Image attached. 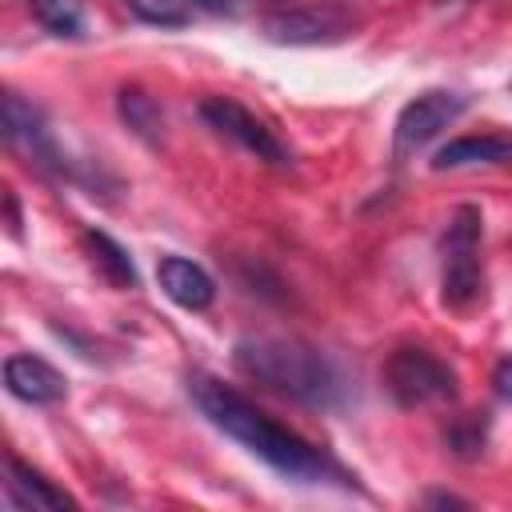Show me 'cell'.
Returning <instances> with one entry per match:
<instances>
[{"instance_id":"6da1fadb","label":"cell","mask_w":512,"mask_h":512,"mask_svg":"<svg viewBox=\"0 0 512 512\" xmlns=\"http://www.w3.org/2000/svg\"><path fill=\"white\" fill-rule=\"evenodd\" d=\"M188 396L196 400V408L204 412V420L212 428H220L224 436L244 444L272 472H280L296 484H340V488L356 484V476L348 468H340L324 448L308 444L300 432L272 420L264 408H256L248 396H240L224 380H216L208 372H192L188 376Z\"/></svg>"},{"instance_id":"7a4b0ae2","label":"cell","mask_w":512,"mask_h":512,"mask_svg":"<svg viewBox=\"0 0 512 512\" xmlns=\"http://www.w3.org/2000/svg\"><path fill=\"white\" fill-rule=\"evenodd\" d=\"M232 364L264 384L276 396H288L304 408H340L344 376L316 344L296 336H244L232 348Z\"/></svg>"},{"instance_id":"3957f363","label":"cell","mask_w":512,"mask_h":512,"mask_svg":"<svg viewBox=\"0 0 512 512\" xmlns=\"http://www.w3.org/2000/svg\"><path fill=\"white\" fill-rule=\"evenodd\" d=\"M480 236L484 216L476 204H460L440 236V300L456 312L480 296Z\"/></svg>"},{"instance_id":"277c9868","label":"cell","mask_w":512,"mask_h":512,"mask_svg":"<svg viewBox=\"0 0 512 512\" xmlns=\"http://www.w3.org/2000/svg\"><path fill=\"white\" fill-rule=\"evenodd\" d=\"M384 384L400 408H424L456 396V372L428 348L404 344L384 360Z\"/></svg>"},{"instance_id":"5b68a950","label":"cell","mask_w":512,"mask_h":512,"mask_svg":"<svg viewBox=\"0 0 512 512\" xmlns=\"http://www.w3.org/2000/svg\"><path fill=\"white\" fill-rule=\"evenodd\" d=\"M468 108V96L460 92H448V88H428L420 92L416 100H408L396 116V128H392V156L404 160L412 152H420L428 140H436L452 120H460Z\"/></svg>"},{"instance_id":"8992f818","label":"cell","mask_w":512,"mask_h":512,"mask_svg":"<svg viewBox=\"0 0 512 512\" xmlns=\"http://www.w3.org/2000/svg\"><path fill=\"white\" fill-rule=\"evenodd\" d=\"M200 120H204L216 136L240 144L244 152H252V156L264 160V164H276V168L292 164V152L276 140V132H272L264 120H256L244 104H236L232 96H208V100H200Z\"/></svg>"},{"instance_id":"52a82bcc","label":"cell","mask_w":512,"mask_h":512,"mask_svg":"<svg viewBox=\"0 0 512 512\" xmlns=\"http://www.w3.org/2000/svg\"><path fill=\"white\" fill-rule=\"evenodd\" d=\"M4 136H8L12 148H20L28 156V164H36L44 172H56V176H76L68 156L56 148L40 108L28 104L20 92H4Z\"/></svg>"},{"instance_id":"ba28073f","label":"cell","mask_w":512,"mask_h":512,"mask_svg":"<svg viewBox=\"0 0 512 512\" xmlns=\"http://www.w3.org/2000/svg\"><path fill=\"white\" fill-rule=\"evenodd\" d=\"M356 16L344 4H312V8H284L264 16V36L276 44H332L352 32Z\"/></svg>"},{"instance_id":"9c48e42d","label":"cell","mask_w":512,"mask_h":512,"mask_svg":"<svg viewBox=\"0 0 512 512\" xmlns=\"http://www.w3.org/2000/svg\"><path fill=\"white\" fill-rule=\"evenodd\" d=\"M4 388L24 404H56L68 392V380L40 356L16 352L4 360Z\"/></svg>"},{"instance_id":"30bf717a","label":"cell","mask_w":512,"mask_h":512,"mask_svg":"<svg viewBox=\"0 0 512 512\" xmlns=\"http://www.w3.org/2000/svg\"><path fill=\"white\" fill-rule=\"evenodd\" d=\"M156 280H160L164 296H168L172 304L188 308V312H204V308H212V300H216L212 276H208L200 264L184 260V256H160Z\"/></svg>"},{"instance_id":"8fae6325","label":"cell","mask_w":512,"mask_h":512,"mask_svg":"<svg viewBox=\"0 0 512 512\" xmlns=\"http://www.w3.org/2000/svg\"><path fill=\"white\" fill-rule=\"evenodd\" d=\"M8 500L16 508H76V500L56 488L44 472L24 464L20 456H8Z\"/></svg>"},{"instance_id":"7c38bea8","label":"cell","mask_w":512,"mask_h":512,"mask_svg":"<svg viewBox=\"0 0 512 512\" xmlns=\"http://www.w3.org/2000/svg\"><path fill=\"white\" fill-rule=\"evenodd\" d=\"M468 164H512V136H496V132H488V136H456L432 156L436 172L468 168Z\"/></svg>"},{"instance_id":"4fadbf2b","label":"cell","mask_w":512,"mask_h":512,"mask_svg":"<svg viewBox=\"0 0 512 512\" xmlns=\"http://www.w3.org/2000/svg\"><path fill=\"white\" fill-rule=\"evenodd\" d=\"M128 8L156 28H184L196 16H228V0H128Z\"/></svg>"},{"instance_id":"5bb4252c","label":"cell","mask_w":512,"mask_h":512,"mask_svg":"<svg viewBox=\"0 0 512 512\" xmlns=\"http://www.w3.org/2000/svg\"><path fill=\"white\" fill-rule=\"evenodd\" d=\"M84 244H88V252H92V264H96V272L112 284V288H136L140 284V276H136V264H132V256L108 236V232H100V228H88L84 232Z\"/></svg>"},{"instance_id":"9a60e30c","label":"cell","mask_w":512,"mask_h":512,"mask_svg":"<svg viewBox=\"0 0 512 512\" xmlns=\"http://www.w3.org/2000/svg\"><path fill=\"white\" fill-rule=\"evenodd\" d=\"M116 108H120V120H124L140 140L160 144V136H164V112H160V104H156L144 88H120Z\"/></svg>"},{"instance_id":"2e32d148","label":"cell","mask_w":512,"mask_h":512,"mask_svg":"<svg viewBox=\"0 0 512 512\" xmlns=\"http://www.w3.org/2000/svg\"><path fill=\"white\" fill-rule=\"evenodd\" d=\"M28 8L40 20V28L60 36V40H80L84 36V8H80V0H28Z\"/></svg>"},{"instance_id":"e0dca14e","label":"cell","mask_w":512,"mask_h":512,"mask_svg":"<svg viewBox=\"0 0 512 512\" xmlns=\"http://www.w3.org/2000/svg\"><path fill=\"white\" fill-rule=\"evenodd\" d=\"M444 440H448V448H452L456 456H464V460L480 456L484 444H488V416H484V412H464V416H456V420L448 424Z\"/></svg>"},{"instance_id":"ac0fdd59","label":"cell","mask_w":512,"mask_h":512,"mask_svg":"<svg viewBox=\"0 0 512 512\" xmlns=\"http://www.w3.org/2000/svg\"><path fill=\"white\" fill-rule=\"evenodd\" d=\"M492 388H496L500 400H512V356H504V360L496 364V372H492Z\"/></svg>"},{"instance_id":"d6986e66","label":"cell","mask_w":512,"mask_h":512,"mask_svg":"<svg viewBox=\"0 0 512 512\" xmlns=\"http://www.w3.org/2000/svg\"><path fill=\"white\" fill-rule=\"evenodd\" d=\"M4 208H8V232L20 236V208H16V192L12 188L4 192Z\"/></svg>"},{"instance_id":"ffe728a7","label":"cell","mask_w":512,"mask_h":512,"mask_svg":"<svg viewBox=\"0 0 512 512\" xmlns=\"http://www.w3.org/2000/svg\"><path fill=\"white\" fill-rule=\"evenodd\" d=\"M428 504H440V508H468V500L448 496V492H432V496H428Z\"/></svg>"}]
</instances>
